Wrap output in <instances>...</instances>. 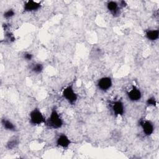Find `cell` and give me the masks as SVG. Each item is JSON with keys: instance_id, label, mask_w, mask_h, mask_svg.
Segmentation results:
<instances>
[{"instance_id": "cell-2", "label": "cell", "mask_w": 159, "mask_h": 159, "mask_svg": "<svg viewBox=\"0 0 159 159\" xmlns=\"http://www.w3.org/2000/svg\"><path fill=\"white\" fill-rule=\"evenodd\" d=\"M29 123L34 126H38L41 124H45L47 119L38 107H35L30 111L29 114Z\"/></svg>"}, {"instance_id": "cell-7", "label": "cell", "mask_w": 159, "mask_h": 159, "mask_svg": "<svg viewBox=\"0 0 159 159\" xmlns=\"http://www.w3.org/2000/svg\"><path fill=\"white\" fill-rule=\"evenodd\" d=\"M127 98L132 102H138L142 98L141 90L135 85H133L126 93Z\"/></svg>"}, {"instance_id": "cell-11", "label": "cell", "mask_w": 159, "mask_h": 159, "mask_svg": "<svg viewBox=\"0 0 159 159\" xmlns=\"http://www.w3.org/2000/svg\"><path fill=\"white\" fill-rule=\"evenodd\" d=\"M20 143V139L17 135H13L10 137L6 143V148L9 150L16 148Z\"/></svg>"}, {"instance_id": "cell-5", "label": "cell", "mask_w": 159, "mask_h": 159, "mask_svg": "<svg viewBox=\"0 0 159 159\" xmlns=\"http://www.w3.org/2000/svg\"><path fill=\"white\" fill-rule=\"evenodd\" d=\"M139 125L145 136H150L153 134L155 126L151 120L145 119H140L139 120Z\"/></svg>"}, {"instance_id": "cell-17", "label": "cell", "mask_w": 159, "mask_h": 159, "mask_svg": "<svg viewBox=\"0 0 159 159\" xmlns=\"http://www.w3.org/2000/svg\"><path fill=\"white\" fill-rule=\"evenodd\" d=\"M146 105L148 107H156L157 106V101L154 96L149 97L146 101Z\"/></svg>"}, {"instance_id": "cell-18", "label": "cell", "mask_w": 159, "mask_h": 159, "mask_svg": "<svg viewBox=\"0 0 159 159\" xmlns=\"http://www.w3.org/2000/svg\"><path fill=\"white\" fill-rule=\"evenodd\" d=\"M22 57L24 60L27 61H30L33 59L34 55L32 53H30L29 52H24L22 54Z\"/></svg>"}, {"instance_id": "cell-9", "label": "cell", "mask_w": 159, "mask_h": 159, "mask_svg": "<svg viewBox=\"0 0 159 159\" xmlns=\"http://www.w3.org/2000/svg\"><path fill=\"white\" fill-rule=\"evenodd\" d=\"M56 145L58 147L66 149L68 148L71 144V140L67 135L64 133L60 134L55 140Z\"/></svg>"}, {"instance_id": "cell-8", "label": "cell", "mask_w": 159, "mask_h": 159, "mask_svg": "<svg viewBox=\"0 0 159 159\" xmlns=\"http://www.w3.org/2000/svg\"><path fill=\"white\" fill-rule=\"evenodd\" d=\"M42 4L40 2H37L33 0L25 1L23 5L24 12H34L39 11L42 8Z\"/></svg>"}, {"instance_id": "cell-13", "label": "cell", "mask_w": 159, "mask_h": 159, "mask_svg": "<svg viewBox=\"0 0 159 159\" xmlns=\"http://www.w3.org/2000/svg\"><path fill=\"white\" fill-rule=\"evenodd\" d=\"M145 37L150 42L157 41L159 38V30L154 29H147L145 31Z\"/></svg>"}, {"instance_id": "cell-6", "label": "cell", "mask_w": 159, "mask_h": 159, "mask_svg": "<svg viewBox=\"0 0 159 159\" xmlns=\"http://www.w3.org/2000/svg\"><path fill=\"white\" fill-rule=\"evenodd\" d=\"M112 80L109 76H103L99 78L96 83L98 89L102 92L108 91L112 88Z\"/></svg>"}, {"instance_id": "cell-1", "label": "cell", "mask_w": 159, "mask_h": 159, "mask_svg": "<svg viewBox=\"0 0 159 159\" xmlns=\"http://www.w3.org/2000/svg\"><path fill=\"white\" fill-rule=\"evenodd\" d=\"M63 124V120L58 111L57 108L55 106H53L51 109L50 114L47 119L45 125L52 129H58L62 127Z\"/></svg>"}, {"instance_id": "cell-3", "label": "cell", "mask_w": 159, "mask_h": 159, "mask_svg": "<svg viewBox=\"0 0 159 159\" xmlns=\"http://www.w3.org/2000/svg\"><path fill=\"white\" fill-rule=\"evenodd\" d=\"M61 96L70 104L74 105L78 101V94L75 92L73 84L66 86L62 91Z\"/></svg>"}, {"instance_id": "cell-14", "label": "cell", "mask_w": 159, "mask_h": 159, "mask_svg": "<svg viewBox=\"0 0 159 159\" xmlns=\"http://www.w3.org/2000/svg\"><path fill=\"white\" fill-rule=\"evenodd\" d=\"M43 65L39 62H34L30 65V70L34 74L39 75L42 73L43 71Z\"/></svg>"}, {"instance_id": "cell-12", "label": "cell", "mask_w": 159, "mask_h": 159, "mask_svg": "<svg viewBox=\"0 0 159 159\" xmlns=\"http://www.w3.org/2000/svg\"><path fill=\"white\" fill-rule=\"evenodd\" d=\"M1 123L3 128L7 131L16 132L17 131V127L14 122H12L9 119L3 117L1 120Z\"/></svg>"}, {"instance_id": "cell-19", "label": "cell", "mask_w": 159, "mask_h": 159, "mask_svg": "<svg viewBox=\"0 0 159 159\" xmlns=\"http://www.w3.org/2000/svg\"><path fill=\"white\" fill-rule=\"evenodd\" d=\"M119 6L121 8L125 7L127 6V4L125 1H120L119 2Z\"/></svg>"}, {"instance_id": "cell-15", "label": "cell", "mask_w": 159, "mask_h": 159, "mask_svg": "<svg viewBox=\"0 0 159 159\" xmlns=\"http://www.w3.org/2000/svg\"><path fill=\"white\" fill-rule=\"evenodd\" d=\"M4 38L6 42H9V43H12L16 40V37L15 35H14V34L9 31H6L4 33Z\"/></svg>"}, {"instance_id": "cell-16", "label": "cell", "mask_w": 159, "mask_h": 159, "mask_svg": "<svg viewBox=\"0 0 159 159\" xmlns=\"http://www.w3.org/2000/svg\"><path fill=\"white\" fill-rule=\"evenodd\" d=\"M16 15V11L14 9L9 8L5 11L2 14L3 17L6 19H9L12 18Z\"/></svg>"}, {"instance_id": "cell-10", "label": "cell", "mask_w": 159, "mask_h": 159, "mask_svg": "<svg viewBox=\"0 0 159 159\" xmlns=\"http://www.w3.org/2000/svg\"><path fill=\"white\" fill-rule=\"evenodd\" d=\"M106 8L107 11L114 17H117L120 15L121 11V7L119 6V2L114 1H109L106 2Z\"/></svg>"}, {"instance_id": "cell-4", "label": "cell", "mask_w": 159, "mask_h": 159, "mask_svg": "<svg viewBox=\"0 0 159 159\" xmlns=\"http://www.w3.org/2000/svg\"><path fill=\"white\" fill-rule=\"evenodd\" d=\"M109 107L115 117L123 116L125 112L124 103L120 99H116L109 102Z\"/></svg>"}]
</instances>
